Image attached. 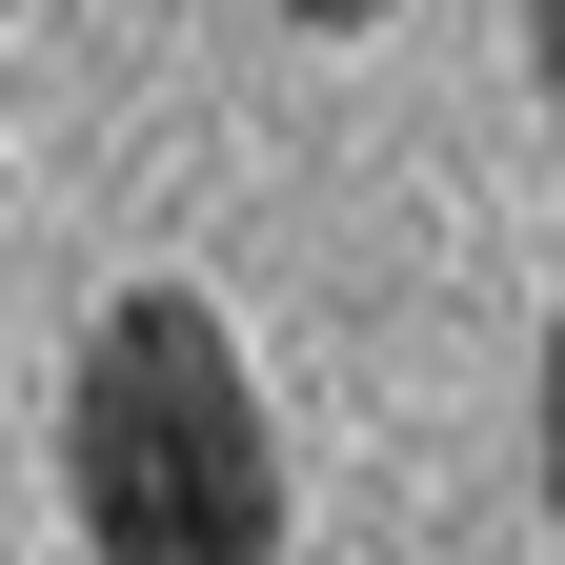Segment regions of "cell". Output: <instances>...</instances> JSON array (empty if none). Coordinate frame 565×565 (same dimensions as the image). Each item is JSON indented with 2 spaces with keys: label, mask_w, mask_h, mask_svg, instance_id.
I'll use <instances>...</instances> for the list:
<instances>
[{
  "label": "cell",
  "mask_w": 565,
  "mask_h": 565,
  "mask_svg": "<svg viewBox=\"0 0 565 565\" xmlns=\"http://www.w3.org/2000/svg\"><path fill=\"white\" fill-rule=\"evenodd\" d=\"M61 484L102 565H282V424L202 282H121L61 384Z\"/></svg>",
  "instance_id": "obj_1"
},
{
  "label": "cell",
  "mask_w": 565,
  "mask_h": 565,
  "mask_svg": "<svg viewBox=\"0 0 565 565\" xmlns=\"http://www.w3.org/2000/svg\"><path fill=\"white\" fill-rule=\"evenodd\" d=\"M545 525H565V303H545Z\"/></svg>",
  "instance_id": "obj_2"
},
{
  "label": "cell",
  "mask_w": 565,
  "mask_h": 565,
  "mask_svg": "<svg viewBox=\"0 0 565 565\" xmlns=\"http://www.w3.org/2000/svg\"><path fill=\"white\" fill-rule=\"evenodd\" d=\"M525 61H545V102H565V0H525Z\"/></svg>",
  "instance_id": "obj_3"
},
{
  "label": "cell",
  "mask_w": 565,
  "mask_h": 565,
  "mask_svg": "<svg viewBox=\"0 0 565 565\" xmlns=\"http://www.w3.org/2000/svg\"><path fill=\"white\" fill-rule=\"evenodd\" d=\"M282 21H323V41H343V21H384V0H282Z\"/></svg>",
  "instance_id": "obj_4"
}]
</instances>
